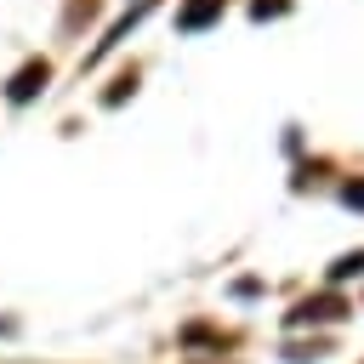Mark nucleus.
<instances>
[{"label": "nucleus", "instance_id": "f257e3e1", "mask_svg": "<svg viewBox=\"0 0 364 364\" xmlns=\"http://www.w3.org/2000/svg\"><path fill=\"white\" fill-rule=\"evenodd\" d=\"M46 80H51V63H46V57L23 63V68L6 80V102H17V108H23V102H34V97L46 91Z\"/></svg>", "mask_w": 364, "mask_h": 364}, {"label": "nucleus", "instance_id": "f03ea898", "mask_svg": "<svg viewBox=\"0 0 364 364\" xmlns=\"http://www.w3.org/2000/svg\"><path fill=\"white\" fill-rule=\"evenodd\" d=\"M336 318H347V301L341 296H307L290 313V324H336Z\"/></svg>", "mask_w": 364, "mask_h": 364}, {"label": "nucleus", "instance_id": "7ed1b4c3", "mask_svg": "<svg viewBox=\"0 0 364 364\" xmlns=\"http://www.w3.org/2000/svg\"><path fill=\"white\" fill-rule=\"evenodd\" d=\"M222 6H228V0H188V6L176 11V28H182V34H199V28H210V23L222 17Z\"/></svg>", "mask_w": 364, "mask_h": 364}, {"label": "nucleus", "instance_id": "20e7f679", "mask_svg": "<svg viewBox=\"0 0 364 364\" xmlns=\"http://www.w3.org/2000/svg\"><path fill=\"white\" fill-rule=\"evenodd\" d=\"M154 6H159V0H136V6H131V11H125V17H119V23H114V28L102 34V40H97V51H91V63H97V57H108V51H114V46H119V40L131 34V23H136V17H148Z\"/></svg>", "mask_w": 364, "mask_h": 364}, {"label": "nucleus", "instance_id": "39448f33", "mask_svg": "<svg viewBox=\"0 0 364 364\" xmlns=\"http://www.w3.org/2000/svg\"><path fill=\"white\" fill-rule=\"evenodd\" d=\"M353 273H364V250H347V256H341V262L330 267V284H347Z\"/></svg>", "mask_w": 364, "mask_h": 364}, {"label": "nucleus", "instance_id": "423d86ee", "mask_svg": "<svg viewBox=\"0 0 364 364\" xmlns=\"http://www.w3.org/2000/svg\"><path fill=\"white\" fill-rule=\"evenodd\" d=\"M279 11H290V0H250V17L262 23V17H279Z\"/></svg>", "mask_w": 364, "mask_h": 364}, {"label": "nucleus", "instance_id": "0eeeda50", "mask_svg": "<svg viewBox=\"0 0 364 364\" xmlns=\"http://www.w3.org/2000/svg\"><path fill=\"white\" fill-rule=\"evenodd\" d=\"M341 205H347V210H364V182H347V188H341Z\"/></svg>", "mask_w": 364, "mask_h": 364}]
</instances>
